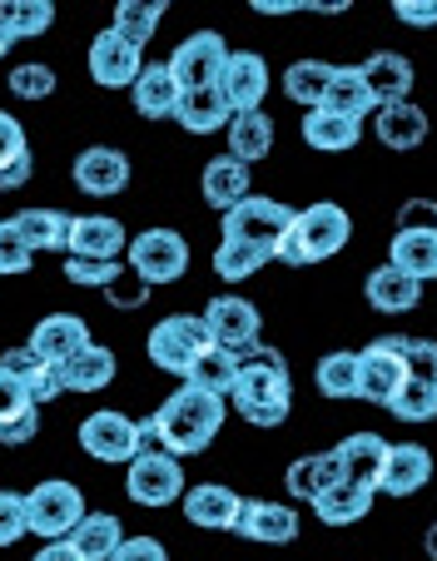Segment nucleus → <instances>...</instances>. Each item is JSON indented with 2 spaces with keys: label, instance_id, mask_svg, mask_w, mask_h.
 Listing matches in <instances>:
<instances>
[{
  "label": "nucleus",
  "instance_id": "nucleus-47",
  "mask_svg": "<svg viewBox=\"0 0 437 561\" xmlns=\"http://www.w3.org/2000/svg\"><path fill=\"white\" fill-rule=\"evenodd\" d=\"M25 531H31L25 497H21V492H0V547H15Z\"/></svg>",
  "mask_w": 437,
  "mask_h": 561
},
{
  "label": "nucleus",
  "instance_id": "nucleus-49",
  "mask_svg": "<svg viewBox=\"0 0 437 561\" xmlns=\"http://www.w3.org/2000/svg\"><path fill=\"white\" fill-rule=\"evenodd\" d=\"M21 154H31V145H25V125L0 110V170H5L11 159H21Z\"/></svg>",
  "mask_w": 437,
  "mask_h": 561
},
{
  "label": "nucleus",
  "instance_id": "nucleus-19",
  "mask_svg": "<svg viewBox=\"0 0 437 561\" xmlns=\"http://www.w3.org/2000/svg\"><path fill=\"white\" fill-rule=\"evenodd\" d=\"M239 512H244V497L225 482H204V488H189L184 492V517L189 527H204V531H234L239 527Z\"/></svg>",
  "mask_w": 437,
  "mask_h": 561
},
{
  "label": "nucleus",
  "instance_id": "nucleus-60",
  "mask_svg": "<svg viewBox=\"0 0 437 561\" xmlns=\"http://www.w3.org/2000/svg\"><path fill=\"white\" fill-rule=\"evenodd\" d=\"M5 50H11V45H5V41H0V60H5Z\"/></svg>",
  "mask_w": 437,
  "mask_h": 561
},
{
  "label": "nucleus",
  "instance_id": "nucleus-51",
  "mask_svg": "<svg viewBox=\"0 0 437 561\" xmlns=\"http://www.w3.org/2000/svg\"><path fill=\"white\" fill-rule=\"evenodd\" d=\"M110 561H170V551H164L160 537H125Z\"/></svg>",
  "mask_w": 437,
  "mask_h": 561
},
{
  "label": "nucleus",
  "instance_id": "nucleus-4",
  "mask_svg": "<svg viewBox=\"0 0 437 561\" xmlns=\"http://www.w3.org/2000/svg\"><path fill=\"white\" fill-rule=\"evenodd\" d=\"M214 348V333L204 313H170L160 329L150 333V363L174 378H189V368Z\"/></svg>",
  "mask_w": 437,
  "mask_h": 561
},
{
  "label": "nucleus",
  "instance_id": "nucleus-42",
  "mask_svg": "<svg viewBox=\"0 0 437 561\" xmlns=\"http://www.w3.org/2000/svg\"><path fill=\"white\" fill-rule=\"evenodd\" d=\"M268 249H254V244H239V239H219V249H214V274L225 278V284H244V278H254L258 268L268 264Z\"/></svg>",
  "mask_w": 437,
  "mask_h": 561
},
{
  "label": "nucleus",
  "instance_id": "nucleus-31",
  "mask_svg": "<svg viewBox=\"0 0 437 561\" xmlns=\"http://www.w3.org/2000/svg\"><path fill=\"white\" fill-rule=\"evenodd\" d=\"M319 110H333V115L358 119V125H363V119L378 110V100L368 95V85H363L358 65H338V70H333V85H329V95H323Z\"/></svg>",
  "mask_w": 437,
  "mask_h": 561
},
{
  "label": "nucleus",
  "instance_id": "nucleus-50",
  "mask_svg": "<svg viewBox=\"0 0 437 561\" xmlns=\"http://www.w3.org/2000/svg\"><path fill=\"white\" fill-rule=\"evenodd\" d=\"M31 392L21 388V382L11 378V373L0 368V423H11V417H21V413H31Z\"/></svg>",
  "mask_w": 437,
  "mask_h": 561
},
{
  "label": "nucleus",
  "instance_id": "nucleus-58",
  "mask_svg": "<svg viewBox=\"0 0 437 561\" xmlns=\"http://www.w3.org/2000/svg\"><path fill=\"white\" fill-rule=\"evenodd\" d=\"M258 15H288V11H303V5H294V0H254Z\"/></svg>",
  "mask_w": 437,
  "mask_h": 561
},
{
  "label": "nucleus",
  "instance_id": "nucleus-45",
  "mask_svg": "<svg viewBox=\"0 0 437 561\" xmlns=\"http://www.w3.org/2000/svg\"><path fill=\"white\" fill-rule=\"evenodd\" d=\"M65 278L85 288H115L125 278V259L119 264H90V259H65Z\"/></svg>",
  "mask_w": 437,
  "mask_h": 561
},
{
  "label": "nucleus",
  "instance_id": "nucleus-57",
  "mask_svg": "<svg viewBox=\"0 0 437 561\" xmlns=\"http://www.w3.org/2000/svg\"><path fill=\"white\" fill-rule=\"evenodd\" d=\"M35 561H85V557H80L70 541H45V547L35 551Z\"/></svg>",
  "mask_w": 437,
  "mask_h": 561
},
{
  "label": "nucleus",
  "instance_id": "nucleus-24",
  "mask_svg": "<svg viewBox=\"0 0 437 561\" xmlns=\"http://www.w3.org/2000/svg\"><path fill=\"white\" fill-rule=\"evenodd\" d=\"M174 119H180L189 135H219V129H229L234 110H229L225 90L209 85V90H184L180 105H174Z\"/></svg>",
  "mask_w": 437,
  "mask_h": 561
},
{
  "label": "nucleus",
  "instance_id": "nucleus-17",
  "mask_svg": "<svg viewBox=\"0 0 437 561\" xmlns=\"http://www.w3.org/2000/svg\"><path fill=\"white\" fill-rule=\"evenodd\" d=\"M76 184H80V194H90V199H110V194H125V190H129V159L119 154V149H110V145L80 149V159H76Z\"/></svg>",
  "mask_w": 437,
  "mask_h": 561
},
{
  "label": "nucleus",
  "instance_id": "nucleus-3",
  "mask_svg": "<svg viewBox=\"0 0 437 561\" xmlns=\"http://www.w3.org/2000/svg\"><path fill=\"white\" fill-rule=\"evenodd\" d=\"M353 239V219L343 204L323 199V204H309L303 214H294V229L284 233V244H278V264L288 268H313L323 259L343 254Z\"/></svg>",
  "mask_w": 437,
  "mask_h": 561
},
{
  "label": "nucleus",
  "instance_id": "nucleus-6",
  "mask_svg": "<svg viewBox=\"0 0 437 561\" xmlns=\"http://www.w3.org/2000/svg\"><path fill=\"white\" fill-rule=\"evenodd\" d=\"M407 382V339L388 333V339H373L358 353V398L373 408H393V398Z\"/></svg>",
  "mask_w": 437,
  "mask_h": 561
},
{
  "label": "nucleus",
  "instance_id": "nucleus-55",
  "mask_svg": "<svg viewBox=\"0 0 437 561\" xmlns=\"http://www.w3.org/2000/svg\"><path fill=\"white\" fill-rule=\"evenodd\" d=\"M25 180H31V154L11 159V164H5V170H0V190H21Z\"/></svg>",
  "mask_w": 437,
  "mask_h": 561
},
{
  "label": "nucleus",
  "instance_id": "nucleus-11",
  "mask_svg": "<svg viewBox=\"0 0 437 561\" xmlns=\"http://www.w3.org/2000/svg\"><path fill=\"white\" fill-rule=\"evenodd\" d=\"M80 447H85L95 462H135L145 447H139V423H129L125 413H90L80 423Z\"/></svg>",
  "mask_w": 437,
  "mask_h": 561
},
{
  "label": "nucleus",
  "instance_id": "nucleus-10",
  "mask_svg": "<svg viewBox=\"0 0 437 561\" xmlns=\"http://www.w3.org/2000/svg\"><path fill=\"white\" fill-rule=\"evenodd\" d=\"M125 492L135 507H170V502L184 497V467L180 457H170L164 447H150L129 462L125 477Z\"/></svg>",
  "mask_w": 437,
  "mask_h": 561
},
{
  "label": "nucleus",
  "instance_id": "nucleus-28",
  "mask_svg": "<svg viewBox=\"0 0 437 561\" xmlns=\"http://www.w3.org/2000/svg\"><path fill=\"white\" fill-rule=\"evenodd\" d=\"M368 304L378 308V313H413L417 304H423V284L417 278H407L403 268H393V264H383V268H373L368 274Z\"/></svg>",
  "mask_w": 437,
  "mask_h": 561
},
{
  "label": "nucleus",
  "instance_id": "nucleus-59",
  "mask_svg": "<svg viewBox=\"0 0 437 561\" xmlns=\"http://www.w3.org/2000/svg\"><path fill=\"white\" fill-rule=\"evenodd\" d=\"M423 551H427V557L437 561V522H433V527H427V537H423Z\"/></svg>",
  "mask_w": 437,
  "mask_h": 561
},
{
  "label": "nucleus",
  "instance_id": "nucleus-37",
  "mask_svg": "<svg viewBox=\"0 0 437 561\" xmlns=\"http://www.w3.org/2000/svg\"><path fill=\"white\" fill-rule=\"evenodd\" d=\"M15 229H21V239L31 244V254H41V249H70V214L60 209H25L15 214Z\"/></svg>",
  "mask_w": 437,
  "mask_h": 561
},
{
  "label": "nucleus",
  "instance_id": "nucleus-34",
  "mask_svg": "<svg viewBox=\"0 0 437 561\" xmlns=\"http://www.w3.org/2000/svg\"><path fill=\"white\" fill-rule=\"evenodd\" d=\"M55 25V5L50 0H5L0 5V41L15 45V41H35Z\"/></svg>",
  "mask_w": 437,
  "mask_h": 561
},
{
  "label": "nucleus",
  "instance_id": "nucleus-32",
  "mask_svg": "<svg viewBox=\"0 0 437 561\" xmlns=\"http://www.w3.org/2000/svg\"><path fill=\"white\" fill-rule=\"evenodd\" d=\"M358 139H363L358 119H343V115H333V110H309V119H303V145L319 149V154H343V149H353Z\"/></svg>",
  "mask_w": 437,
  "mask_h": 561
},
{
  "label": "nucleus",
  "instance_id": "nucleus-26",
  "mask_svg": "<svg viewBox=\"0 0 437 561\" xmlns=\"http://www.w3.org/2000/svg\"><path fill=\"white\" fill-rule=\"evenodd\" d=\"M115 353L105 348V343H90L85 353H76L70 363H60V388L65 392H100V388H110L115 382Z\"/></svg>",
  "mask_w": 437,
  "mask_h": 561
},
{
  "label": "nucleus",
  "instance_id": "nucleus-15",
  "mask_svg": "<svg viewBox=\"0 0 437 561\" xmlns=\"http://www.w3.org/2000/svg\"><path fill=\"white\" fill-rule=\"evenodd\" d=\"M85 348H90V329H85V318L80 313H50V318H41L35 333H31V353L41 363H50V368L70 363Z\"/></svg>",
  "mask_w": 437,
  "mask_h": 561
},
{
  "label": "nucleus",
  "instance_id": "nucleus-1",
  "mask_svg": "<svg viewBox=\"0 0 437 561\" xmlns=\"http://www.w3.org/2000/svg\"><path fill=\"white\" fill-rule=\"evenodd\" d=\"M229 403L239 408V417L254 427H278L288 417V403H294V382H288V358L278 348H249L239 353V378Z\"/></svg>",
  "mask_w": 437,
  "mask_h": 561
},
{
  "label": "nucleus",
  "instance_id": "nucleus-12",
  "mask_svg": "<svg viewBox=\"0 0 437 561\" xmlns=\"http://www.w3.org/2000/svg\"><path fill=\"white\" fill-rule=\"evenodd\" d=\"M204 323H209L214 343L229 353H249L258 348V329H264V318H258V308L249 304V298L239 294H219L209 308H204Z\"/></svg>",
  "mask_w": 437,
  "mask_h": 561
},
{
  "label": "nucleus",
  "instance_id": "nucleus-52",
  "mask_svg": "<svg viewBox=\"0 0 437 561\" xmlns=\"http://www.w3.org/2000/svg\"><path fill=\"white\" fill-rule=\"evenodd\" d=\"M35 433H41V408H31V413L11 417V423H0V447H25Z\"/></svg>",
  "mask_w": 437,
  "mask_h": 561
},
{
  "label": "nucleus",
  "instance_id": "nucleus-43",
  "mask_svg": "<svg viewBox=\"0 0 437 561\" xmlns=\"http://www.w3.org/2000/svg\"><path fill=\"white\" fill-rule=\"evenodd\" d=\"M313 382H319L323 398H358V353H323L319 368H313Z\"/></svg>",
  "mask_w": 437,
  "mask_h": 561
},
{
  "label": "nucleus",
  "instance_id": "nucleus-18",
  "mask_svg": "<svg viewBox=\"0 0 437 561\" xmlns=\"http://www.w3.org/2000/svg\"><path fill=\"white\" fill-rule=\"evenodd\" d=\"M234 531L249 541H258V547H288V541H299V512L284 507V502L244 497V512H239Z\"/></svg>",
  "mask_w": 437,
  "mask_h": 561
},
{
  "label": "nucleus",
  "instance_id": "nucleus-38",
  "mask_svg": "<svg viewBox=\"0 0 437 561\" xmlns=\"http://www.w3.org/2000/svg\"><path fill=\"white\" fill-rule=\"evenodd\" d=\"M378 139H383L388 149H417L427 139V115L413 105V100L383 105L378 110Z\"/></svg>",
  "mask_w": 437,
  "mask_h": 561
},
{
  "label": "nucleus",
  "instance_id": "nucleus-30",
  "mask_svg": "<svg viewBox=\"0 0 437 561\" xmlns=\"http://www.w3.org/2000/svg\"><path fill=\"white\" fill-rule=\"evenodd\" d=\"M388 264L403 268L407 278H417V284L437 278V233H427V229H398L393 233V249H388Z\"/></svg>",
  "mask_w": 437,
  "mask_h": 561
},
{
  "label": "nucleus",
  "instance_id": "nucleus-46",
  "mask_svg": "<svg viewBox=\"0 0 437 561\" xmlns=\"http://www.w3.org/2000/svg\"><path fill=\"white\" fill-rule=\"evenodd\" d=\"M55 90V70L50 65H15L11 70V95L15 100H45Z\"/></svg>",
  "mask_w": 437,
  "mask_h": 561
},
{
  "label": "nucleus",
  "instance_id": "nucleus-7",
  "mask_svg": "<svg viewBox=\"0 0 437 561\" xmlns=\"http://www.w3.org/2000/svg\"><path fill=\"white\" fill-rule=\"evenodd\" d=\"M125 264L139 284H180L189 274V244L174 229H145L139 239H129Z\"/></svg>",
  "mask_w": 437,
  "mask_h": 561
},
{
  "label": "nucleus",
  "instance_id": "nucleus-21",
  "mask_svg": "<svg viewBox=\"0 0 437 561\" xmlns=\"http://www.w3.org/2000/svg\"><path fill=\"white\" fill-rule=\"evenodd\" d=\"M219 90H225V100H229V110H234V115L264 110V95H268V65L258 60V55H249V50H244V55H229Z\"/></svg>",
  "mask_w": 437,
  "mask_h": 561
},
{
  "label": "nucleus",
  "instance_id": "nucleus-41",
  "mask_svg": "<svg viewBox=\"0 0 437 561\" xmlns=\"http://www.w3.org/2000/svg\"><path fill=\"white\" fill-rule=\"evenodd\" d=\"M368 507H373V488H358V482H343V488L323 492V497L313 502V512H319L323 527H348V522H363L368 517Z\"/></svg>",
  "mask_w": 437,
  "mask_h": 561
},
{
  "label": "nucleus",
  "instance_id": "nucleus-53",
  "mask_svg": "<svg viewBox=\"0 0 437 561\" xmlns=\"http://www.w3.org/2000/svg\"><path fill=\"white\" fill-rule=\"evenodd\" d=\"M398 229H427V233H437V204L433 199H407L403 209H398Z\"/></svg>",
  "mask_w": 437,
  "mask_h": 561
},
{
  "label": "nucleus",
  "instance_id": "nucleus-36",
  "mask_svg": "<svg viewBox=\"0 0 437 561\" xmlns=\"http://www.w3.org/2000/svg\"><path fill=\"white\" fill-rule=\"evenodd\" d=\"M164 11H170L164 0H119V5H115V25H110V31H115L119 41H129V45H139V50H145V45L154 41V31H160Z\"/></svg>",
  "mask_w": 437,
  "mask_h": 561
},
{
  "label": "nucleus",
  "instance_id": "nucleus-27",
  "mask_svg": "<svg viewBox=\"0 0 437 561\" xmlns=\"http://www.w3.org/2000/svg\"><path fill=\"white\" fill-rule=\"evenodd\" d=\"M333 453H338L348 482H358V488H378V472H383V462H388V443L378 433H353V437H343Z\"/></svg>",
  "mask_w": 437,
  "mask_h": 561
},
{
  "label": "nucleus",
  "instance_id": "nucleus-16",
  "mask_svg": "<svg viewBox=\"0 0 437 561\" xmlns=\"http://www.w3.org/2000/svg\"><path fill=\"white\" fill-rule=\"evenodd\" d=\"M433 482V453L417 443H388V462L378 472V488L373 492H388V497H413Z\"/></svg>",
  "mask_w": 437,
  "mask_h": 561
},
{
  "label": "nucleus",
  "instance_id": "nucleus-48",
  "mask_svg": "<svg viewBox=\"0 0 437 561\" xmlns=\"http://www.w3.org/2000/svg\"><path fill=\"white\" fill-rule=\"evenodd\" d=\"M407 378L437 388V343L433 339H407Z\"/></svg>",
  "mask_w": 437,
  "mask_h": 561
},
{
  "label": "nucleus",
  "instance_id": "nucleus-23",
  "mask_svg": "<svg viewBox=\"0 0 437 561\" xmlns=\"http://www.w3.org/2000/svg\"><path fill=\"white\" fill-rule=\"evenodd\" d=\"M199 190H204V204H209V209L229 214L234 204L249 199V164H239L234 154L209 159V164H204V174H199Z\"/></svg>",
  "mask_w": 437,
  "mask_h": 561
},
{
  "label": "nucleus",
  "instance_id": "nucleus-25",
  "mask_svg": "<svg viewBox=\"0 0 437 561\" xmlns=\"http://www.w3.org/2000/svg\"><path fill=\"white\" fill-rule=\"evenodd\" d=\"M0 368L11 373V378L21 382L25 392H31V403H35V408L55 403V398H60V392H65V388H60V373H55L50 363H41V358H35V353H31V343H25V348H5V353H0Z\"/></svg>",
  "mask_w": 437,
  "mask_h": 561
},
{
  "label": "nucleus",
  "instance_id": "nucleus-40",
  "mask_svg": "<svg viewBox=\"0 0 437 561\" xmlns=\"http://www.w3.org/2000/svg\"><path fill=\"white\" fill-rule=\"evenodd\" d=\"M333 70H338V65H329V60H299V65H288V70H284V95L294 100V105L319 110L323 95H329V85H333Z\"/></svg>",
  "mask_w": 437,
  "mask_h": 561
},
{
  "label": "nucleus",
  "instance_id": "nucleus-8",
  "mask_svg": "<svg viewBox=\"0 0 437 561\" xmlns=\"http://www.w3.org/2000/svg\"><path fill=\"white\" fill-rule=\"evenodd\" d=\"M164 65H170L180 95H184V90H209V85H219V80H225L229 45H225V35H219V31H194L189 41L174 45V55Z\"/></svg>",
  "mask_w": 437,
  "mask_h": 561
},
{
  "label": "nucleus",
  "instance_id": "nucleus-33",
  "mask_svg": "<svg viewBox=\"0 0 437 561\" xmlns=\"http://www.w3.org/2000/svg\"><path fill=\"white\" fill-rule=\"evenodd\" d=\"M229 154L239 159V164H258V159L274 149V119L264 115V110H249V115H234L229 119Z\"/></svg>",
  "mask_w": 437,
  "mask_h": 561
},
{
  "label": "nucleus",
  "instance_id": "nucleus-22",
  "mask_svg": "<svg viewBox=\"0 0 437 561\" xmlns=\"http://www.w3.org/2000/svg\"><path fill=\"white\" fill-rule=\"evenodd\" d=\"M343 482H348V472H343L338 453L299 457V462H288V472H284V488H288V497H303V502H319L323 492L343 488Z\"/></svg>",
  "mask_w": 437,
  "mask_h": 561
},
{
  "label": "nucleus",
  "instance_id": "nucleus-9",
  "mask_svg": "<svg viewBox=\"0 0 437 561\" xmlns=\"http://www.w3.org/2000/svg\"><path fill=\"white\" fill-rule=\"evenodd\" d=\"M25 517H31L35 537L70 541V531L85 522V497H80L76 482H41V488L25 497Z\"/></svg>",
  "mask_w": 437,
  "mask_h": 561
},
{
  "label": "nucleus",
  "instance_id": "nucleus-20",
  "mask_svg": "<svg viewBox=\"0 0 437 561\" xmlns=\"http://www.w3.org/2000/svg\"><path fill=\"white\" fill-rule=\"evenodd\" d=\"M358 75H363V85H368V95L378 100V110L403 105L407 90H413V60L398 50H373L358 65Z\"/></svg>",
  "mask_w": 437,
  "mask_h": 561
},
{
  "label": "nucleus",
  "instance_id": "nucleus-56",
  "mask_svg": "<svg viewBox=\"0 0 437 561\" xmlns=\"http://www.w3.org/2000/svg\"><path fill=\"white\" fill-rule=\"evenodd\" d=\"M105 298H110V304H115V308H139V304H145V298H150V288H145V284H139V288L115 284V288H105Z\"/></svg>",
  "mask_w": 437,
  "mask_h": 561
},
{
  "label": "nucleus",
  "instance_id": "nucleus-29",
  "mask_svg": "<svg viewBox=\"0 0 437 561\" xmlns=\"http://www.w3.org/2000/svg\"><path fill=\"white\" fill-rule=\"evenodd\" d=\"M129 100H135V110L145 119H170L174 105H180V85H174L170 65H145L139 80L129 85Z\"/></svg>",
  "mask_w": 437,
  "mask_h": 561
},
{
  "label": "nucleus",
  "instance_id": "nucleus-39",
  "mask_svg": "<svg viewBox=\"0 0 437 561\" xmlns=\"http://www.w3.org/2000/svg\"><path fill=\"white\" fill-rule=\"evenodd\" d=\"M234 378H239V353H229V348H219V343H214V348L189 368V378H184V382H189V388H199V392H209V398H225V403H229Z\"/></svg>",
  "mask_w": 437,
  "mask_h": 561
},
{
  "label": "nucleus",
  "instance_id": "nucleus-5",
  "mask_svg": "<svg viewBox=\"0 0 437 561\" xmlns=\"http://www.w3.org/2000/svg\"><path fill=\"white\" fill-rule=\"evenodd\" d=\"M294 229V209L268 194H249L244 204L219 219V239H239V244H254V249H268L278 259V244H284V233Z\"/></svg>",
  "mask_w": 437,
  "mask_h": 561
},
{
  "label": "nucleus",
  "instance_id": "nucleus-14",
  "mask_svg": "<svg viewBox=\"0 0 437 561\" xmlns=\"http://www.w3.org/2000/svg\"><path fill=\"white\" fill-rule=\"evenodd\" d=\"M145 70V50L129 41H119L115 31H100L95 45H90V75H95V85L105 90H129Z\"/></svg>",
  "mask_w": 437,
  "mask_h": 561
},
{
  "label": "nucleus",
  "instance_id": "nucleus-13",
  "mask_svg": "<svg viewBox=\"0 0 437 561\" xmlns=\"http://www.w3.org/2000/svg\"><path fill=\"white\" fill-rule=\"evenodd\" d=\"M129 249V233L119 219H100V214H80L70 219V249L65 259H90V264H119Z\"/></svg>",
  "mask_w": 437,
  "mask_h": 561
},
{
  "label": "nucleus",
  "instance_id": "nucleus-35",
  "mask_svg": "<svg viewBox=\"0 0 437 561\" xmlns=\"http://www.w3.org/2000/svg\"><path fill=\"white\" fill-rule=\"evenodd\" d=\"M119 541H125V527H119V517H110V512H85V522L70 531V547L85 561H110L119 551Z\"/></svg>",
  "mask_w": 437,
  "mask_h": 561
},
{
  "label": "nucleus",
  "instance_id": "nucleus-2",
  "mask_svg": "<svg viewBox=\"0 0 437 561\" xmlns=\"http://www.w3.org/2000/svg\"><path fill=\"white\" fill-rule=\"evenodd\" d=\"M225 427V398H209V392L180 382V392H170L154 413V433H160V447L170 457H194L219 437Z\"/></svg>",
  "mask_w": 437,
  "mask_h": 561
},
{
  "label": "nucleus",
  "instance_id": "nucleus-54",
  "mask_svg": "<svg viewBox=\"0 0 437 561\" xmlns=\"http://www.w3.org/2000/svg\"><path fill=\"white\" fill-rule=\"evenodd\" d=\"M393 15L413 31H427V25H437V0H398Z\"/></svg>",
  "mask_w": 437,
  "mask_h": 561
},
{
  "label": "nucleus",
  "instance_id": "nucleus-44",
  "mask_svg": "<svg viewBox=\"0 0 437 561\" xmlns=\"http://www.w3.org/2000/svg\"><path fill=\"white\" fill-rule=\"evenodd\" d=\"M31 244L21 239L15 219H0V274L15 278V274H31Z\"/></svg>",
  "mask_w": 437,
  "mask_h": 561
}]
</instances>
